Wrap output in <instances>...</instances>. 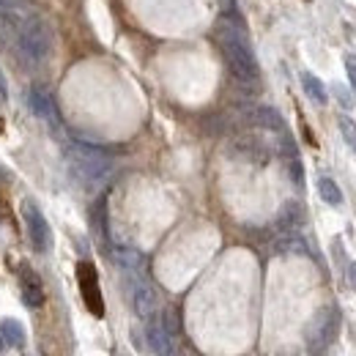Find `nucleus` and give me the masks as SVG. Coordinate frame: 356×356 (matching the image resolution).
<instances>
[{
  "label": "nucleus",
  "instance_id": "obj_4",
  "mask_svg": "<svg viewBox=\"0 0 356 356\" xmlns=\"http://www.w3.org/2000/svg\"><path fill=\"white\" fill-rule=\"evenodd\" d=\"M337 331H340V309L329 304L315 315V320L309 323L307 337H309V342L315 348H326V345H331L337 340Z\"/></svg>",
  "mask_w": 356,
  "mask_h": 356
},
{
  "label": "nucleus",
  "instance_id": "obj_2",
  "mask_svg": "<svg viewBox=\"0 0 356 356\" xmlns=\"http://www.w3.org/2000/svg\"><path fill=\"white\" fill-rule=\"evenodd\" d=\"M77 285L82 293V301L88 307V312L93 318H104V298H101V288H99V271L90 260H79L77 263Z\"/></svg>",
  "mask_w": 356,
  "mask_h": 356
},
{
  "label": "nucleus",
  "instance_id": "obj_9",
  "mask_svg": "<svg viewBox=\"0 0 356 356\" xmlns=\"http://www.w3.org/2000/svg\"><path fill=\"white\" fill-rule=\"evenodd\" d=\"M252 118H255V123H257L260 129H271V131H285V120H282V115H279V112H277L274 107H255Z\"/></svg>",
  "mask_w": 356,
  "mask_h": 356
},
{
  "label": "nucleus",
  "instance_id": "obj_15",
  "mask_svg": "<svg viewBox=\"0 0 356 356\" xmlns=\"http://www.w3.org/2000/svg\"><path fill=\"white\" fill-rule=\"evenodd\" d=\"M334 93H337V101H340L345 110H351V107H353V99H351V93H348L342 85H334Z\"/></svg>",
  "mask_w": 356,
  "mask_h": 356
},
{
  "label": "nucleus",
  "instance_id": "obj_16",
  "mask_svg": "<svg viewBox=\"0 0 356 356\" xmlns=\"http://www.w3.org/2000/svg\"><path fill=\"white\" fill-rule=\"evenodd\" d=\"M345 71H348V79L356 90V55H345Z\"/></svg>",
  "mask_w": 356,
  "mask_h": 356
},
{
  "label": "nucleus",
  "instance_id": "obj_3",
  "mask_svg": "<svg viewBox=\"0 0 356 356\" xmlns=\"http://www.w3.org/2000/svg\"><path fill=\"white\" fill-rule=\"evenodd\" d=\"M22 219H25V230H27V241H30L33 252H47L49 241H52V233H49V225H47L41 208L33 200L22 203Z\"/></svg>",
  "mask_w": 356,
  "mask_h": 356
},
{
  "label": "nucleus",
  "instance_id": "obj_14",
  "mask_svg": "<svg viewBox=\"0 0 356 356\" xmlns=\"http://www.w3.org/2000/svg\"><path fill=\"white\" fill-rule=\"evenodd\" d=\"M337 126H340V134H342L345 145L356 153V120L348 118V115H340V118H337Z\"/></svg>",
  "mask_w": 356,
  "mask_h": 356
},
{
  "label": "nucleus",
  "instance_id": "obj_11",
  "mask_svg": "<svg viewBox=\"0 0 356 356\" xmlns=\"http://www.w3.org/2000/svg\"><path fill=\"white\" fill-rule=\"evenodd\" d=\"M27 107H30L36 115H41V118H52V115H55L52 99H49L41 88H33V90L27 93Z\"/></svg>",
  "mask_w": 356,
  "mask_h": 356
},
{
  "label": "nucleus",
  "instance_id": "obj_1",
  "mask_svg": "<svg viewBox=\"0 0 356 356\" xmlns=\"http://www.w3.org/2000/svg\"><path fill=\"white\" fill-rule=\"evenodd\" d=\"M216 41H219V49H222V58H225L230 74L241 85H255L260 79V68H257V60H255V52H252L246 36L236 25L222 22L216 27Z\"/></svg>",
  "mask_w": 356,
  "mask_h": 356
},
{
  "label": "nucleus",
  "instance_id": "obj_7",
  "mask_svg": "<svg viewBox=\"0 0 356 356\" xmlns=\"http://www.w3.org/2000/svg\"><path fill=\"white\" fill-rule=\"evenodd\" d=\"M131 301H134V312H137L140 318H151V315L156 312V307H159V298H156L153 288L145 285V282H137V285H134Z\"/></svg>",
  "mask_w": 356,
  "mask_h": 356
},
{
  "label": "nucleus",
  "instance_id": "obj_8",
  "mask_svg": "<svg viewBox=\"0 0 356 356\" xmlns=\"http://www.w3.org/2000/svg\"><path fill=\"white\" fill-rule=\"evenodd\" d=\"M145 337H148V345L156 356H173V340H170V331L162 323L151 320L145 326Z\"/></svg>",
  "mask_w": 356,
  "mask_h": 356
},
{
  "label": "nucleus",
  "instance_id": "obj_17",
  "mask_svg": "<svg viewBox=\"0 0 356 356\" xmlns=\"http://www.w3.org/2000/svg\"><path fill=\"white\" fill-rule=\"evenodd\" d=\"M345 279H348V285L356 290V260H351V263L345 266Z\"/></svg>",
  "mask_w": 356,
  "mask_h": 356
},
{
  "label": "nucleus",
  "instance_id": "obj_10",
  "mask_svg": "<svg viewBox=\"0 0 356 356\" xmlns=\"http://www.w3.org/2000/svg\"><path fill=\"white\" fill-rule=\"evenodd\" d=\"M0 334H3V342L11 345V348H25V329L19 320L14 318H5L0 323Z\"/></svg>",
  "mask_w": 356,
  "mask_h": 356
},
{
  "label": "nucleus",
  "instance_id": "obj_13",
  "mask_svg": "<svg viewBox=\"0 0 356 356\" xmlns=\"http://www.w3.org/2000/svg\"><path fill=\"white\" fill-rule=\"evenodd\" d=\"M318 194H320V200L329 203V205H340V203H342V192H340V186H337L331 178H326V175L318 178Z\"/></svg>",
  "mask_w": 356,
  "mask_h": 356
},
{
  "label": "nucleus",
  "instance_id": "obj_6",
  "mask_svg": "<svg viewBox=\"0 0 356 356\" xmlns=\"http://www.w3.org/2000/svg\"><path fill=\"white\" fill-rule=\"evenodd\" d=\"M19 288H22V296L30 307H41L44 304V288H41V279L38 274L30 268V266H19Z\"/></svg>",
  "mask_w": 356,
  "mask_h": 356
},
{
  "label": "nucleus",
  "instance_id": "obj_19",
  "mask_svg": "<svg viewBox=\"0 0 356 356\" xmlns=\"http://www.w3.org/2000/svg\"><path fill=\"white\" fill-rule=\"evenodd\" d=\"M8 99V85H5V77L0 74V101H5Z\"/></svg>",
  "mask_w": 356,
  "mask_h": 356
},
{
  "label": "nucleus",
  "instance_id": "obj_18",
  "mask_svg": "<svg viewBox=\"0 0 356 356\" xmlns=\"http://www.w3.org/2000/svg\"><path fill=\"white\" fill-rule=\"evenodd\" d=\"M290 178H293L296 183H301V164H298V162H290Z\"/></svg>",
  "mask_w": 356,
  "mask_h": 356
},
{
  "label": "nucleus",
  "instance_id": "obj_5",
  "mask_svg": "<svg viewBox=\"0 0 356 356\" xmlns=\"http://www.w3.org/2000/svg\"><path fill=\"white\" fill-rule=\"evenodd\" d=\"M74 167L82 173V178H88V181H101L107 173H110V159L101 153V151H96V148H85V145H79V148H74Z\"/></svg>",
  "mask_w": 356,
  "mask_h": 356
},
{
  "label": "nucleus",
  "instance_id": "obj_12",
  "mask_svg": "<svg viewBox=\"0 0 356 356\" xmlns=\"http://www.w3.org/2000/svg\"><path fill=\"white\" fill-rule=\"evenodd\" d=\"M301 88H304V93H307V96H309L315 104H320V107H323V104L329 101V96H326V88H323V82H320L315 74L304 71V74H301Z\"/></svg>",
  "mask_w": 356,
  "mask_h": 356
}]
</instances>
